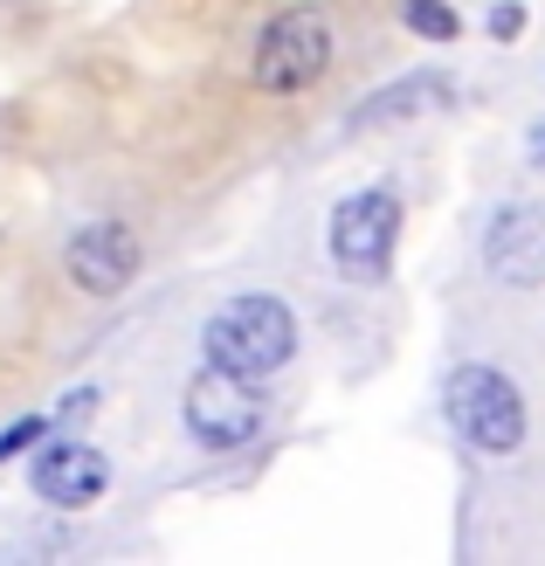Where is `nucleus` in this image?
<instances>
[{"mask_svg": "<svg viewBox=\"0 0 545 566\" xmlns=\"http://www.w3.org/2000/svg\"><path fill=\"white\" fill-rule=\"evenodd\" d=\"M483 263L504 283H538L545 276V208H504L483 235Z\"/></svg>", "mask_w": 545, "mask_h": 566, "instance_id": "8", "label": "nucleus"}, {"mask_svg": "<svg viewBox=\"0 0 545 566\" xmlns=\"http://www.w3.org/2000/svg\"><path fill=\"white\" fill-rule=\"evenodd\" d=\"M180 415H187L193 442H208V449H242L255 429H263V394H255V380L228 374V366H208V374L187 380Z\"/></svg>", "mask_w": 545, "mask_h": 566, "instance_id": "5", "label": "nucleus"}, {"mask_svg": "<svg viewBox=\"0 0 545 566\" xmlns=\"http://www.w3.org/2000/svg\"><path fill=\"white\" fill-rule=\"evenodd\" d=\"M332 70V28L318 8H283L270 28H263V42H255V91H270V97H291V91H311Z\"/></svg>", "mask_w": 545, "mask_h": 566, "instance_id": "3", "label": "nucleus"}, {"mask_svg": "<svg viewBox=\"0 0 545 566\" xmlns=\"http://www.w3.org/2000/svg\"><path fill=\"white\" fill-rule=\"evenodd\" d=\"M400 8H408V28L428 35V42H455V35H463V21H455L449 0H400Z\"/></svg>", "mask_w": 545, "mask_h": 566, "instance_id": "10", "label": "nucleus"}, {"mask_svg": "<svg viewBox=\"0 0 545 566\" xmlns=\"http://www.w3.org/2000/svg\"><path fill=\"white\" fill-rule=\"evenodd\" d=\"M111 484V463L97 457L91 442H49L35 457V497L63 504V512H76V504H97Z\"/></svg>", "mask_w": 545, "mask_h": 566, "instance_id": "7", "label": "nucleus"}, {"mask_svg": "<svg viewBox=\"0 0 545 566\" xmlns=\"http://www.w3.org/2000/svg\"><path fill=\"white\" fill-rule=\"evenodd\" d=\"M394 235H400V201L387 187H366L346 193L325 221V242H332V263L346 276H380L394 263Z\"/></svg>", "mask_w": 545, "mask_h": 566, "instance_id": "4", "label": "nucleus"}, {"mask_svg": "<svg viewBox=\"0 0 545 566\" xmlns=\"http://www.w3.org/2000/svg\"><path fill=\"white\" fill-rule=\"evenodd\" d=\"M532 166H545V125H532Z\"/></svg>", "mask_w": 545, "mask_h": 566, "instance_id": "13", "label": "nucleus"}, {"mask_svg": "<svg viewBox=\"0 0 545 566\" xmlns=\"http://www.w3.org/2000/svg\"><path fill=\"white\" fill-rule=\"evenodd\" d=\"M442 401H449L455 436L470 449H483V457H511V449L525 442V401L497 366H455Z\"/></svg>", "mask_w": 545, "mask_h": 566, "instance_id": "2", "label": "nucleus"}, {"mask_svg": "<svg viewBox=\"0 0 545 566\" xmlns=\"http://www.w3.org/2000/svg\"><path fill=\"white\" fill-rule=\"evenodd\" d=\"M200 346H208V366H228V374H242V380H263L276 366H291L297 318H291V304H276V297H228L221 311H208Z\"/></svg>", "mask_w": 545, "mask_h": 566, "instance_id": "1", "label": "nucleus"}, {"mask_svg": "<svg viewBox=\"0 0 545 566\" xmlns=\"http://www.w3.org/2000/svg\"><path fill=\"white\" fill-rule=\"evenodd\" d=\"M63 263H70V276H76V291L118 297L125 283L138 276V235L125 229V221H91L83 235H70Z\"/></svg>", "mask_w": 545, "mask_h": 566, "instance_id": "6", "label": "nucleus"}, {"mask_svg": "<svg viewBox=\"0 0 545 566\" xmlns=\"http://www.w3.org/2000/svg\"><path fill=\"white\" fill-rule=\"evenodd\" d=\"M449 97V83L442 76H408V83H387V91H373L359 111H353V125H400V118H421V111H436Z\"/></svg>", "mask_w": 545, "mask_h": 566, "instance_id": "9", "label": "nucleus"}, {"mask_svg": "<svg viewBox=\"0 0 545 566\" xmlns=\"http://www.w3.org/2000/svg\"><path fill=\"white\" fill-rule=\"evenodd\" d=\"M35 442H42V421H14V429L0 436V463H8V457H21V449H35Z\"/></svg>", "mask_w": 545, "mask_h": 566, "instance_id": "11", "label": "nucleus"}, {"mask_svg": "<svg viewBox=\"0 0 545 566\" xmlns=\"http://www.w3.org/2000/svg\"><path fill=\"white\" fill-rule=\"evenodd\" d=\"M518 28H525V8H518V0H497V8H491V35H497V42H511Z\"/></svg>", "mask_w": 545, "mask_h": 566, "instance_id": "12", "label": "nucleus"}]
</instances>
